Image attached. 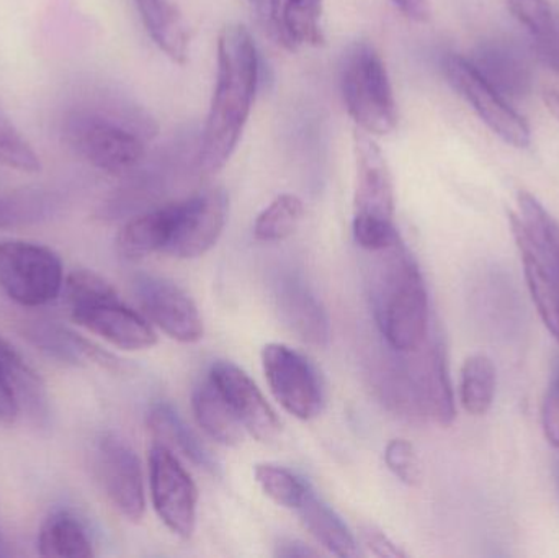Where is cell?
I'll return each mask as SVG.
<instances>
[{"instance_id": "6da1fadb", "label": "cell", "mask_w": 559, "mask_h": 558, "mask_svg": "<svg viewBox=\"0 0 559 558\" xmlns=\"http://www.w3.org/2000/svg\"><path fill=\"white\" fill-rule=\"evenodd\" d=\"M258 46L241 23H228L218 38V74L197 163L202 173L216 174L231 159L241 140L258 91Z\"/></svg>"}, {"instance_id": "7a4b0ae2", "label": "cell", "mask_w": 559, "mask_h": 558, "mask_svg": "<svg viewBox=\"0 0 559 558\" xmlns=\"http://www.w3.org/2000/svg\"><path fill=\"white\" fill-rule=\"evenodd\" d=\"M156 134L141 108L121 100L78 107L62 118V138L82 159L114 176L133 173L146 157L147 140Z\"/></svg>"}, {"instance_id": "3957f363", "label": "cell", "mask_w": 559, "mask_h": 558, "mask_svg": "<svg viewBox=\"0 0 559 558\" xmlns=\"http://www.w3.org/2000/svg\"><path fill=\"white\" fill-rule=\"evenodd\" d=\"M377 256L371 274V307L390 349H419L430 334V305L423 272L403 238Z\"/></svg>"}, {"instance_id": "277c9868", "label": "cell", "mask_w": 559, "mask_h": 558, "mask_svg": "<svg viewBox=\"0 0 559 558\" xmlns=\"http://www.w3.org/2000/svg\"><path fill=\"white\" fill-rule=\"evenodd\" d=\"M519 212L509 213L535 307L559 343V223L531 193H518Z\"/></svg>"}, {"instance_id": "5b68a950", "label": "cell", "mask_w": 559, "mask_h": 558, "mask_svg": "<svg viewBox=\"0 0 559 558\" xmlns=\"http://www.w3.org/2000/svg\"><path fill=\"white\" fill-rule=\"evenodd\" d=\"M342 97L358 130L384 136L397 124V107L386 66L368 41L345 52L341 69Z\"/></svg>"}, {"instance_id": "8992f818", "label": "cell", "mask_w": 559, "mask_h": 558, "mask_svg": "<svg viewBox=\"0 0 559 558\" xmlns=\"http://www.w3.org/2000/svg\"><path fill=\"white\" fill-rule=\"evenodd\" d=\"M64 268L52 249L36 242H0V288L20 307L38 308L61 295Z\"/></svg>"}, {"instance_id": "52a82bcc", "label": "cell", "mask_w": 559, "mask_h": 558, "mask_svg": "<svg viewBox=\"0 0 559 558\" xmlns=\"http://www.w3.org/2000/svg\"><path fill=\"white\" fill-rule=\"evenodd\" d=\"M442 69L449 84L472 105L473 110L488 124L492 133L519 150L531 144V127L525 118L509 105L504 95L499 94L483 79L468 59L459 55H447Z\"/></svg>"}, {"instance_id": "ba28073f", "label": "cell", "mask_w": 559, "mask_h": 558, "mask_svg": "<svg viewBox=\"0 0 559 558\" xmlns=\"http://www.w3.org/2000/svg\"><path fill=\"white\" fill-rule=\"evenodd\" d=\"M151 500L164 526L180 539L195 533L199 490L189 472L166 446L150 449Z\"/></svg>"}, {"instance_id": "9c48e42d", "label": "cell", "mask_w": 559, "mask_h": 558, "mask_svg": "<svg viewBox=\"0 0 559 558\" xmlns=\"http://www.w3.org/2000/svg\"><path fill=\"white\" fill-rule=\"evenodd\" d=\"M94 465L98 484L111 507L131 523L146 511L143 468L140 458L118 432L105 431L95 442Z\"/></svg>"}, {"instance_id": "30bf717a", "label": "cell", "mask_w": 559, "mask_h": 558, "mask_svg": "<svg viewBox=\"0 0 559 558\" xmlns=\"http://www.w3.org/2000/svg\"><path fill=\"white\" fill-rule=\"evenodd\" d=\"M262 367L275 400L286 413L311 422L324 408V390L308 359L286 344L271 343L262 349Z\"/></svg>"}, {"instance_id": "8fae6325", "label": "cell", "mask_w": 559, "mask_h": 558, "mask_svg": "<svg viewBox=\"0 0 559 558\" xmlns=\"http://www.w3.org/2000/svg\"><path fill=\"white\" fill-rule=\"evenodd\" d=\"M134 294L144 317L167 336L183 344L202 340L199 307L179 285L156 275L141 274L134 278Z\"/></svg>"}, {"instance_id": "7c38bea8", "label": "cell", "mask_w": 559, "mask_h": 558, "mask_svg": "<svg viewBox=\"0 0 559 558\" xmlns=\"http://www.w3.org/2000/svg\"><path fill=\"white\" fill-rule=\"evenodd\" d=\"M229 199L223 189L206 190L182 200L176 231L164 254L197 259L206 254L222 238L228 219Z\"/></svg>"}, {"instance_id": "4fadbf2b", "label": "cell", "mask_w": 559, "mask_h": 558, "mask_svg": "<svg viewBox=\"0 0 559 558\" xmlns=\"http://www.w3.org/2000/svg\"><path fill=\"white\" fill-rule=\"evenodd\" d=\"M69 318L88 333L123 351H144L156 346L157 334L146 317L114 297L102 298L68 311Z\"/></svg>"}, {"instance_id": "5bb4252c", "label": "cell", "mask_w": 559, "mask_h": 558, "mask_svg": "<svg viewBox=\"0 0 559 558\" xmlns=\"http://www.w3.org/2000/svg\"><path fill=\"white\" fill-rule=\"evenodd\" d=\"M209 379L231 406L246 432L258 441L272 442L282 431L277 413L259 389L258 383L236 364L218 360L210 369Z\"/></svg>"}, {"instance_id": "9a60e30c", "label": "cell", "mask_w": 559, "mask_h": 558, "mask_svg": "<svg viewBox=\"0 0 559 558\" xmlns=\"http://www.w3.org/2000/svg\"><path fill=\"white\" fill-rule=\"evenodd\" d=\"M355 164V218L394 222V187L386 157L373 138L365 131L354 134Z\"/></svg>"}, {"instance_id": "2e32d148", "label": "cell", "mask_w": 559, "mask_h": 558, "mask_svg": "<svg viewBox=\"0 0 559 558\" xmlns=\"http://www.w3.org/2000/svg\"><path fill=\"white\" fill-rule=\"evenodd\" d=\"M20 333L39 353L64 366L79 367L91 363L108 370L120 369L117 357L56 321H26Z\"/></svg>"}, {"instance_id": "e0dca14e", "label": "cell", "mask_w": 559, "mask_h": 558, "mask_svg": "<svg viewBox=\"0 0 559 558\" xmlns=\"http://www.w3.org/2000/svg\"><path fill=\"white\" fill-rule=\"evenodd\" d=\"M274 298L280 320L302 343L318 349L328 346L331 340L328 313L305 282L289 275L280 278Z\"/></svg>"}, {"instance_id": "ac0fdd59", "label": "cell", "mask_w": 559, "mask_h": 558, "mask_svg": "<svg viewBox=\"0 0 559 558\" xmlns=\"http://www.w3.org/2000/svg\"><path fill=\"white\" fill-rule=\"evenodd\" d=\"M468 61L506 98L531 94L534 85L531 61L514 43L508 39L481 43Z\"/></svg>"}, {"instance_id": "d6986e66", "label": "cell", "mask_w": 559, "mask_h": 558, "mask_svg": "<svg viewBox=\"0 0 559 558\" xmlns=\"http://www.w3.org/2000/svg\"><path fill=\"white\" fill-rule=\"evenodd\" d=\"M0 364L19 412L33 428L48 431L52 425V405L48 387L38 372L23 359L22 354L0 336Z\"/></svg>"}, {"instance_id": "ffe728a7", "label": "cell", "mask_w": 559, "mask_h": 558, "mask_svg": "<svg viewBox=\"0 0 559 558\" xmlns=\"http://www.w3.org/2000/svg\"><path fill=\"white\" fill-rule=\"evenodd\" d=\"M182 212V202L167 203L133 216L117 235L118 254L124 261H141L154 252H166L177 222Z\"/></svg>"}, {"instance_id": "44dd1931", "label": "cell", "mask_w": 559, "mask_h": 558, "mask_svg": "<svg viewBox=\"0 0 559 558\" xmlns=\"http://www.w3.org/2000/svg\"><path fill=\"white\" fill-rule=\"evenodd\" d=\"M147 428H150L154 441L166 446L173 452H179L195 467L202 468L213 477H218L222 474L218 461L200 441L199 436L186 425L182 416L170 403L159 402L151 406L150 413H147Z\"/></svg>"}, {"instance_id": "7402d4cb", "label": "cell", "mask_w": 559, "mask_h": 558, "mask_svg": "<svg viewBox=\"0 0 559 558\" xmlns=\"http://www.w3.org/2000/svg\"><path fill=\"white\" fill-rule=\"evenodd\" d=\"M302 526L314 537L316 543L341 558L357 557V541L334 508L329 507L321 497L309 488L301 504L296 508Z\"/></svg>"}, {"instance_id": "603a6c76", "label": "cell", "mask_w": 559, "mask_h": 558, "mask_svg": "<svg viewBox=\"0 0 559 558\" xmlns=\"http://www.w3.org/2000/svg\"><path fill=\"white\" fill-rule=\"evenodd\" d=\"M192 408L200 428L213 441L226 448L242 444L245 426L209 377L193 390Z\"/></svg>"}, {"instance_id": "cb8c5ba5", "label": "cell", "mask_w": 559, "mask_h": 558, "mask_svg": "<svg viewBox=\"0 0 559 558\" xmlns=\"http://www.w3.org/2000/svg\"><path fill=\"white\" fill-rule=\"evenodd\" d=\"M322 0H277L271 32L285 48L318 46L322 35Z\"/></svg>"}, {"instance_id": "d4e9b609", "label": "cell", "mask_w": 559, "mask_h": 558, "mask_svg": "<svg viewBox=\"0 0 559 558\" xmlns=\"http://www.w3.org/2000/svg\"><path fill=\"white\" fill-rule=\"evenodd\" d=\"M62 197L49 187L33 186L0 197V229L26 228L48 222L61 209Z\"/></svg>"}, {"instance_id": "484cf974", "label": "cell", "mask_w": 559, "mask_h": 558, "mask_svg": "<svg viewBox=\"0 0 559 558\" xmlns=\"http://www.w3.org/2000/svg\"><path fill=\"white\" fill-rule=\"evenodd\" d=\"M38 554L49 558H92L94 544L84 524L69 511H52L38 533Z\"/></svg>"}, {"instance_id": "4316f807", "label": "cell", "mask_w": 559, "mask_h": 558, "mask_svg": "<svg viewBox=\"0 0 559 558\" xmlns=\"http://www.w3.org/2000/svg\"><path fill=\"white\" fill-rule=\"evenodd\" d=\"M496 396V367L485 354L468 357L462 367L460 400L473 416H483L491 409Z\"/></svg>"}, {"instance_id": "83f0119b", "label": "cell", "mask_w": 559, "mask_h": 558, "mask_svg": "<svg viewBox=\"0 0 559 558\" xmlns=\"http://www.w3.org/2000/svg\"><path fill=\"white\" fill-rule=\"evenodd\" d=\"M305 218L299 197L282 193L255 218L254 236L259 241L278 242L295 235Z\"/></svg>"}, {"instance_id": "f1b7e54d", "label": "cell", "mask_w": 559, "mask_h": 558, "mask_svg": "<svg viewBox=\"0 0 559 558\" xmlns=\"http://www.w3.org/2000/svg\"><path fill=\"white\" fill-rule=\"evenodd\" d=\"M254 478L261 490L278 507L295 510L301 504L311 485L282 465L262 462L254 467Z\"/></svg>"}, {"instance_id": "f546056e", "label": "cell", "mask_w": 559, "mask_h": 558, "mask_svg": "<svg viewBox=\"0 0 559 558\" xmlns=\"http://www.w3.org/2000/svg\"><path fill=\"white\" fill-rule=\"evenodd\" d=\"M61 294L68 311L82 307V305L92 304V301L102 300V298L118 295L110 282L87 269H75L74 272H71L64 278Z\"/></svg>"}, {"instance_id": "4dcf8cb0", "label": "cell", "mask_w": 559, "mask_h": 558, "mask_svg": "<svg viewBox=\"0 0 559 558\" xmlns=\"http://www.w3.org/2000/svg\"><path fill=\"white\" fill-rule=\"evenodd\" d=\"M0 164L26 174L41 170V161L32 144L3 117H0Z\"/></svg>"}, {"instance_id": "1f68e13d", "label": "cell", "mask_w": 559, "mask_h": 558, "mask_svg": "<svg viewBox=\"0 0 559 558\" xmlns=\"http://www.w3.org/2000/svg\"><path fill=\"white\" fill-rule=\"evenodd\" d=\"M509 12L535 39L545 38L554 32L558 20L547 0H508Z\"/></svg>"}, {"instance_id": "d6a6232c", "label": "cell", "mask_w": 559, "mask_h": 558, "mask_svg": "<svg viewBox=\"0 0 559 558\" xmlns=\"http://www.w3.org/2000/svg\"><path fill=\"white\" fill-rule=\"evenodd\" d=\"M384 462L391 474L404 485L416 487L423 480V467L416 449L406 439H393L384 449Z\"/></svg>"}, {"instance_id": "836d02e7", "label": "cell", "mask_w": 559, "mask_h": 558, "mask_svg": "<svg viewBox=\"0 0 559 558\" xmlns=\"http://www.w3.org/2000/svg\"><path fill=\"white\" fill-rule=\"evenodd\" d=\"M352 233H354L355 242L367 252L383 251L401 239L394 222H381V219L354 216Z\"/></svg>"}, {"instance_id": "e575fe53", "label": "cell", "mask_w": 559, "mask_h": 558, "mask_svg": "<svg viewBox=\"0 0 559 558\" xmlns=\"http://www.w3.org/2000/svg\"><path fill=\"white\" fill-rule=\"evenodd\" d=\"M358 539H360L361 546L373 554V556L381 558H403L406 554L378 527L371 526V524H364L358 530Z\"/></svg>"}, {"instance_id": "d590c367", "label": "cell", "mask_w": 559, "mask_h": 558, "mask_svg": "<svg viewBox=\"0 0 559 558\" xmlns=\"http://www.w3.org/2000/svg\"><path fill=\"white\" fill-rule=\"evenodd\" d=\"M542 425L545 438L554 448L559 449V372L555 376L542 408Z\"/></svg>"}, {"instance_id": "8d00e7d4", "label": "cell", "mask_w": 559, "mask_h": 558, "mask_svg": "<svg viewBox=\"0 0 559 558\" xmlns=\"http://www.w3.org/2000/svg\"><path fill=\"white\" fill-rule=\"evenodd\" d=\"M535 49H537L542 61L559 74V22H557V26H555L550 35L537 39Z\"/></svg>"}, {"instance_id": "74e56055", "label": "cell", "mask_w": 559, "mask_h": 558, "mask_svg": "<svg viewBox=\"0 0 559 558\" xmlns=\"http://www.w3.org/2000/svg\"><path fill=\"white\" fill-rule=\"evenodd\" d=\"M20 412L15 399L10 392L9 383L3 376L2 364H0V423L3 425H13L19 418Z\"/></svg>"}, {"instance_id": "f35d334b", "label": "cell", "mask_w": 559, "mask_h": 558, "mask_svg": "<svg viewBox=\"0 0 559 558\" xmlns=\"http://www.w3.org/2000/svg\"><path fill=\"white\" fill-rule=\"evenodd\" d=\"M407 19L417 23L429 22L430 5L429 0H391Z\"/></svg>"}, {"instance_id": "ab89813d", "label": "cell", "mask_w": 559, "mask_h": 558, "mask_svg": "<svg viewBox=\"0 0 559 558\" xmlns=\"http://www.w3.org/2000/svg\"><path fill=\"white\" fill-rule=\"evenodd\" d=\"M275 556L282 558H309L318 557L319 554L312 550L311 547L306 546V544L299 543V541L282 539L278 543L277 550H275Z\"/></svg>"}, {"instance_id": "60d3db41", "label": "cell", "mask_w": 559, "mask_h": 558, "mask_svg": "<svg viewBox=\"0 0 559 558\" xmlns=\"http://www.w3.org/2000/svg\"><path fill=\"white\" fill-rule=\"evenodd\" d=\"M249 2L255 7L259 16L264 20L265 25L271 26L272 19H274L275 3H277V0H249Z\"/></svg>"}, {"instance_id": "b9f144b4", "label": "cell", "mask_w": 559, "mask_h": 558, "mask_svg": "<svg viewBox=\"0 0 559 558\" xmlns=\"http://www.w3.org/2000/svg\"><path fill=\"white\" fill-rule=\"evenodd\" d=\"M544 102L545 105H547L548 111H550V114L559 120V92H545Z\"/></svg>"}, {"instance_id": "7bdbcfd3", "label": "cell", "mask_w": 559, "mask_h": 558, "mask_svg": "<svg viewBox=\"0 0 559 558\" xmlns=\"http://www.w3.org/2000/svg\"><path fill=\"white\" fill-rule=\"evenodd\" d=\"M555 480H557L558 494H559V459L555 464Z\"/></svg>"}, {"instance_id": "ee69618b", "label": "cell", "mask_w": 559, "mask_h": 558, "mask_svg": "<svg viewBox=\"0 0 559 558\" xmlns=\"http://www.w3.org/2000/svg\"><path fill=\"white\" fill-rule=\"evenodd\" d=\"M134 2H136V5H140V3L156 2V0H134Z\"/></svg>"}]
</instances>
